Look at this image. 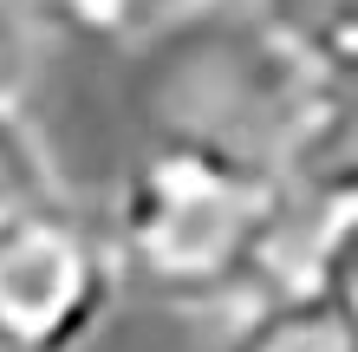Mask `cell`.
<instances>
[{
	"mask_svg": "<svg viewBox=\"0 0 358 352\" xmlns=\"http://www.w3.org/2000/svg\"><path fill=\"white\" fill-rule=\"evenodd\" d=\"M313 261L339 267V274L358 287V209H345L339 222H326V229H320V241H313Z\"/></svg>",
	"mask_w": 358,
	"mask_h": 352,
	"instance_id": "9c48e42d",
	"label": "cell"
},
{
	"mask_svg": "<svg viewBox=\"0 0 358 352\" xmlns=\"http://www.w3.org/2000/svg\"><path fill=\"white\" fill-rule=\"evenodd\" d=\"M117 274L176 307L248 300L313 255L287 183L228 150L157 137L117 196Z\"/></svg>",
	"mask_w": 358,
	"mask_h": 352,
	"instance_id": "6da1fadb",
	"label": "cell"
},
{
	"mask_svg": "<svg viewBox=\"0 0 358 352\" xmlns=\"http://www.w3.org/2000/svg\"><path fill=\"white\" fill-rule=\"evenodd\" d=\"M261 13L320 66H358V0H261Z\"/></svg>",
	"mask_w": 358,
	"mask_h": 352,
	"instance_id": "8992f818",
	"label": "cell"
},
{
	"mask_svg": "<svg viewBox=\"0 0 358 352\" xmlns=\"http://www.w3.org/2000/svg\"><path fill=\"white\" fill-rule=\"evenodd\" d=\"M117 294L111 235L59 190L0 209V352H85Z\"/></svg>",
	"mask_w": 358,
	"mask_h": 352,
	"instance_id": "3957f363",
	"label": "cell"
},
{
	"mask_svg": "<svg viewBox=\"0 0 358 352\" xmlns=\"http://www.w3.org/2000/svg\"><path fill=\"white\" fill-rule=\"evenodd\" d=\"M176 7H196V0H176Z\"/></svg>",
	"mask_w": 358,
	"mask_h": 352,
	"instance_id": "30bf717a",
	"label": "cell"
},
{
	"mask_svg": "<svg viewBox=\"0 0 358 352\" xmlns=\"http://www.w3.org/2000/svg\"><path fill=\"white\" fill-rule=\"evenodd\" d=\"M46 190H59L52 163H46V143L33 137L27 111H20V92L0 85V209H13L27 196H46Z\"/></svg>",
	"mask_w": 358,
	"mask_h": 352,
	"instance_id": "ba28073f",
	"label": "cell"
},
{
	"mask_svg": "<svg viewBox=\"0 0 358 352\" xmlns=\"http://www.w3.org/2000/svg\"><path fill=\"white\" fill-rule=\"evenodd\" d=\"M27 20L66 27L78 39H143L157 20L176 13V0H20Z\"/></svg>",
	"mask_w": 358,
	"mask_h": 352,
	"instance_id": "52a82bcc",
	"label": "cell"
},
{
	"mask_svg": "<svg viewBox=\"0 0 358 352\" xmlns=\"http://www.w3.org/2000/svg\"><path fill=\"white\" fill-rule=\"evenodd\" d=\"M143 39V118L157 137H189L280 176L320 98V59L267 13H222V0L176 7Z\"/></svg>",
	"mask_w": 358,
	"mask_h": 352,
	"instance_id": "7a4b0ae2",
	"label": "cell"
},
{
	"mask_svg": "<svg viewBox=\"0 0 358 352\" xmlns=\"http://www.w3.org/2000/svg\"><path fill=\"white\" fill-rule=\"evenodd\" d=\"M222 352H358V287L306 255L293 274L248 294Z\"/></svg>",
	"mask_w": 358,
	"mask_h": 352,
	"instance_id": "277c9868",
	"label": "cell"
},
{
	"mask_svg": "<svg viewBox=\"0 0 358 352\" xmlns=\"http://www.w3.org/2000/svg\"><path fill=\"white\" fill-rule=\"evenodd\" d=\"M280 183L313 241L326 222L358 209V66H326L320 98H313L300 137L280 163Z\"/></svg>",
	"mask_w": 358,
	"mask_h": 352,
	"instance_id": "5b68a950",
	"label": "cell"
}]
</instances>
